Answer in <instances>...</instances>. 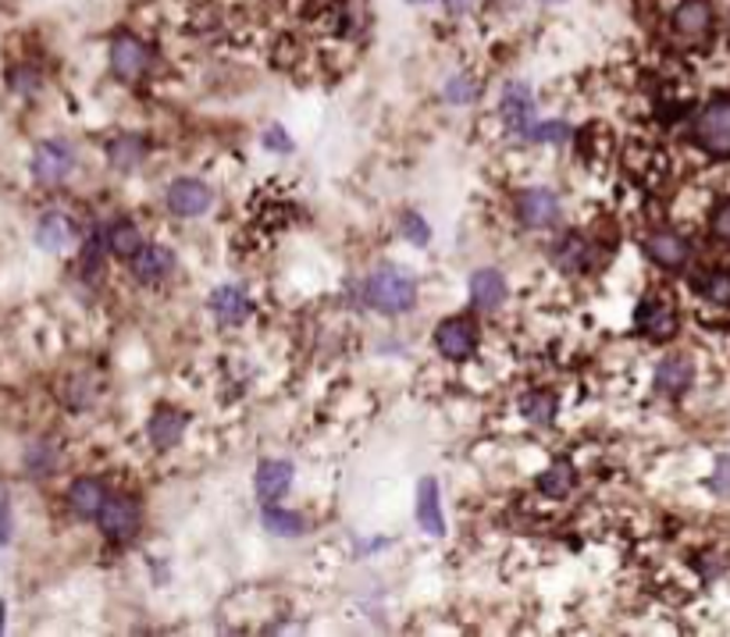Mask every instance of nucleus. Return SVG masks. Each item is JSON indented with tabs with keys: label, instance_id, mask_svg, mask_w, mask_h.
<instances>
[{
	"label": "nucleus",
	"instance_id": "4468645a",
	"mask_svg": "<svg viewBox=\"0 0 730 637\" xmlns=\"http://www.w3.org/2000/svg\"><path fill=\"white\" fill-rule=\"evenodd\" d=\"M417 523H421V531L431 535V538H442L446 535L442 502H438L435 478H425L421 484H417Z\"/></svg>",
	"mask_w": 730,
	"mask_h": 637
},
{
	"label": "nucleus",
	"instance_id": "dca6fc26",
	"mask_svg": "<svg viewBox=\"0 0 730 637\" xmlns=\"http://www.w3.org/2000/svg\"><path fill=\"white\" fill-rule=\"evenodd\" d=\"M470 300H474L478 311H496V306H503V300H506V278L491 267L474 271V275H470Z\"/></svg>",
	"mask_w": 730,
	"mask_h": 637
},
{
	"label": "nucleus",
	"instance_id": "c9c22d12",
	"mask_svg": "<svg viewBox=\"0 0 730 637\" xmlns=\"http://www.w3.org/2000/svg\"><path fill=\"white\" fill-rule=\"evenodd\" d=\"M410 4H428V0H410Z\"/></svg>",
	"mask_w": 730,
	"mask_h": 637
},
{
	"label": "nucleus",
	"instance_id": "1a4fd4ad",
	"mask_svg": "<svg viewBox=\"0 0 730 637\" xmlns=\"http://www.w3.org/2000/svg\"><path fill=\"white\" fill-rule=\"evenodd\" d=\"M645 253L652 264H660L663 271H681L691 261V243L678 232H655L645 239Z\"/></svg>",
	"mask_w": 730,
	"mask_h": 637
},
{
	"label": "nucleus",
	"instance_id": "bb28decb",
	"mask_svg": "<svg viewBox=\"0 0 730 637\" xmlns=\"http://www.w3.org/2000/svg\"><path fill=\"white\" fill-rule=\"evenodd\" d=\"M264 527L271 535H282V538H296L303 531V517L300 513H289L282 506H267L264 509Z\"/></svg>",
	"mask_w": 730,
	"mask_h": 637
},
{
	"label": "nucleus",
	"instance_id": "ddd939ff",
	"mask_svg": "<svg viewBox=\"0 0 730 637\" xmlns=\"http://www.w3.org/2000/svg\"><path fill=\"white\" fill-rule=\"evenodd\" d=\"M175 267V257L168 246H139L133 257V278L143 285H157L168 278V271Z\"/></svg>",
	"mask_w": 730,
	"mask_h": 637
},
{
	"label": "nucleus",
	"instance_id": "20e7f679",
	"mask_svg": "<svg viewBox=\"0 0 730 637\" xmlns=\"http://www.w3.org/2000/svg\"><path fill=\"white\" fill-rule=\"evenodd\" d=\"M97 523H100V531L111 541H129L136 535V527H139V506H136V499L111 496V491H107L100 509H97Z\"/></svg>",
	"mask_w": 730,
	"mask_h": 637
},
{
	"label": "nucleus",
	"instance_id": "b1692460",
	"mask_svg": "<svg viewBox=\"0 0 730 637\" xmlns=\"http://www.w3.org/2000/svg\"><path fill=\"white\" fill-rule=\"evenodd\" d=\"M559 253H556V264L563 267V271H581V267H588V261H592V246L581 239V235H567L559 246H556Z\"/></svg>",
	"mask_w": 730,
	"mask_h": 637
},
{
	"label": "nucleus",
	"instance_id": "f257e3e1",
	"mask_svg": "<svg viewBox=\"0 0 730 637\" xmlns=\"http://www.w3.org/2000/svg\"><path fill=\"white\" fill-rule=\"evenodd\" d=\"M368 300L381 314H407L413 306V300H417V285H413V278L407 275V271L381 267L368 282Z\"/></svg>",
	"mask_w": 730,
	"mask_h": 637
},
{
	"label": "nucleus",
	"instance_id": "c85d7f7f",
	"mask_svg": "<svg viewBox=\"0 0 730 637\" xmlns=\"http://www.w3.org/2000/svg\"><path fill=\"white\" fill-rule=\"evenodd\" d=\"M713 235L723 246H730V199H723L713 210Z\"/></svg>",
	"mask_w": 730,
	"mask_h": 637
},
{
	"label": "nucleus",
	"instance_id": "5701e85b",
	"mask_svg": "<svg viewBox=\"0 0 730 637\" xmlns=\"http://www.w3.org/2000/svg\"><path fill=\"white\" fill-rule=\"evenodd\" d=\"M107 246H111V253L115 257H136L139 253V246H143V235H139V228L136 225H129V222H118L111 232H107Z\"/></svg>",
	"mask_w": 730,
	"mask_h": 637
},
{
	"label": "nucleus",
	"instance_id": "f03ea898",
	"mask_svg": "<svg viewBox=\"0 0 730 637\" xmlns=\"http://www.w3.org/2000/svg\"><path fill=\"white\" fill-rule=\"evenodd\" d=\"M691 139L695 147L709 157H730V100H713L705 104L695 125H691Z\"/></svg>",
	"mask_w": 730,
	"mask_h": 637
},
{
	"label": "nucleus",
	"instance_id": "a878e982",
	"mask_svg": "<svg viewBox=\"0 0 730 637\" xmlns=\"http://www.w3.org/2000/svg\"><path fill=\"white\" fill-rule=\"evenodd\" d=\"M520 413H524V421H532V424H549L556 413V399L549 392H527L520 399Z\"/></svg>",
	"mask_w": 730,
	"mask_h": 637
},
{
	"label": "nucleus",
	"instance_id": "4be33fe9",
	"mask_svg": "<svg viewBox=\"0 0 730 637\" xmlns=\"http://www.w3.org/2000/svg\"><path fill=\"white\" fill-rule=\"evenodd\" d=\"M699 293L709 300V303H717V306H730V271L723 267H713V271H705V275L695 282Z\"/></svg>",
	"mask_w": 730,
	"mask_h": 637
},
{
	"label": "nucleus",
	"instance_id": "6ab92c4d",
	"mask_svg": "<svg viewBox=\"0 0 730 637\" xmlns=\"http://www.w3.org/2000/svg\"><path fill=\"white\" fill-rule=\"evenodd\" d=\"M211 314L222 324H243L250 317V300L235 285H222L211 296Z\"/></svg>",
	"mask_w": 730,
	"mask_h": 637
},
{
	"label": "nucleus",
	"instance_id": "7c9ffc66",
	"mask_svg": "<svg viewBox=\"0 0 730 637\" xmlns=\"http://www.w3.org/2000/svg\"><path fill=\"white\" fill-rule=\"evenodd\" d=\"M403 232H407V239H410V243H428V225L421 222V217H413V214H410L407 222H403Z\"/></svg>",
	"mask_w": 730,
	"mask_h": 637
},
{
	"label": "nucleus",
	"instance_id": "423d86ee",
	"mask_svg": "<svg viewBox=\"0 0 730 637\" xmlns=\"http://www.w3.org/2000/svg\"><path fill=\"white\" fill-rule=\"evenodd\" d=\"M678 311L666 300H642L634 311V327L652 342H666L678 335Z\"/></svg>",
	"mask_w": 730,
	"mask_h": 637
},
{
	"label": "nucleus",
	"instance_id": "393cba45",
	"mask_svg": "<svg viewBox=\"0 0 730 637\" xmlns=\"http://www.w3.org/2000/svg\"><path fill=\"white\" fill-rule=\"evenodd\" d=\"M538 488H542L549 499H563V496H567V491L574 488V467H571V463H563V460L553 463V467L542 474Z\"/></svg>",
	"mask_w": 730,
	"mask_h": 637
},
{
	"label": "nucleus",
	"instance_id": "39448f33",
	"mask_svg": "<svg viewBox=\"0 0 730 637\" xmlns=\"http://www.w3.org/2000/svg\"><path fill=\"white\" fill-rule=\"evenodd\" d=\"M71 168H76V157H71V147L61 139H47L32 154V175L43 186H58V182L71 175Z\"/></svg>",
	"mask_w": 730,
	"mask_h": 637
},
{
	"label": "nucleus",
	"instance_id": "9b49d317",
	"mask_svg": "<svg viewBox=\"0 0 730 637\" xmlns=\"http://www.w3.org/2000/svg\"><path fill=\"white\" fill-rule=\"evenodd\" d=\"M517 217L527 228H545L559 217V199L549 189H524L517 196Z\"/></svg>",
	"mask_w": 730,
	"mask_h": 637
},
{
	"label": "nucleus",
	"instance_id": "aec40b11",
	"mask_svg": "<svg viewBox=\"0 0 730 637\" xmlns=\"http://www.w3.org/2000/svg\"><path fill=\"white\" fill-rule=\"evenodd\" d=\"M71 239H76V228H71V222L65 214H47L40 222V228H36V243H40L43 249H50V253L68 249Z\"/></svg>",
	"mask_w": 730,
	"mask_h": 637
},
{
	"label": "nucleus",
	"instance_id": "6e6552de",
	"mask_svg": "<svg viewBox=\"0 0 730 637\" xmlns=\"http://www.w3.org/2000/svg\"><path fill=\"white\" fill-rule=\"evenodd\" d=\"M146 68H150V50H146V43H139L136 36H115V43H111L115 76L121 82H136L146 76Z\"/></svg>",
	"mask_w": 730,
	"mask_h": 637
},
{
	"label": "nucleus",
	"instance_id": "2f4dec72",
	"mask_svg": "<svg viewBox=\"0 0 730 637\" xmlns=\"http://www.w3.org/2000/svg\"><path fill=\"white\" fill-rule=\"evenodd\" d=\"M8 541H11V502L4 491H0V545H8Z\"/></svg>",
	"mask_w": 730,
	"mask_h": 637
},
{
	"label": "nucleus",
	"instance_id": "cd10ccee",
	"mask_svg": "<svg viewBox=\"0 0 730 637\" xmlns=\"http://www.w3.org/2000/svg\"><path fill=\"white\" fill-rule=\"evenodd\" d=\"M527 139H538V143H559V139H567L571 129L563 121H545V125H527Z\"/></svg>",
	"mask_w": 730,
	"mask_h": 637
},
{
	"label": "nucleus",
	"instance_id": "a211bd4d",
	"mask_svg": "<svg viewBox=\"0 0 730 637\" xmlns=\"http://www.w3.org/2000/svg\"><path fill=\"white\" fill-rule=\"evenodd\" d=\"M104 484L97 478H79L76 484L68 488V509L76 513L79 520H97V509L104 502Z\"/></svg>",
	"mask_w": 730,
	"mask_h": 637
},
{
	"label": "nucleus",
	"instance_id": "f3484780",
	"mask_svg": "<svg viewBox=\"0 0 730 637\" xmlns=\"http://www.w3.org/2000/svg\"><path fill=\"white\" fill-rule=\"evenodd\" d=\"M292 484V463L285 460H264L257 467V496L264 502H279Z\"/></svg>",
	"mask_w": 730,
	"mask_h": 637
},
{
	"label": "nucleus",
	"instance_id": "0eeeda50",
	"mask_svg": "<svg viewBox=\"0 0 730 637\" xmlns=\"http://www.w3.org/2000/svg\"><path fill=\"white\" fill-rule=\"evenodd\" d=\"M435 345L446 360H467L478 345V327L470 317H449L435 327Z\"/></svg>",
	"mask_w": 730,
	"mask_h": 637
},
{
	"label": "nucleus",
	"instance_id": "f8f14e48",
	"mask_svg": "<svg viewBox=\"0 0 730 637\" xmlns=\"http://www.w3.org/2000/svg\"><path fill=\"white\" fill-rule=\"evenodd\" d=\"M695 381V367H691L688 356H666L660 367H655V392L666 399H678L691 389Z\"/></svg>",
	"mask_w": 730,
	"mask_h": 637
},
{
	"label": "nucleus",
	"instance_id": "412c9836",
	"mask_svg": "<svg viewBox=\"0 0 730 637\" xmlns=\"http://www.w3.org/2000/svg\"><path fill=\"white\" fill-rule=\"evenodd\" d=\"M182 431H186V421H182V413L175 410H157L154 421H150V439L157 449H172L182 442Z\"/></svg>",
	"mask_w": 730,
	"mask_h": 637
},
{
	"label": "nucleus",
	"instance_id": "473e14b6",
	"mask_svg": "<svg viewBox=\"0 0 730 637\" xmlns=\"http://www.w3.org/2000/svg\"><path fill=\"white\" fill-rule=\"evenodd\" d=\"M713 491H720V496H730V457H723L717 463V481H713Z\"/></svg>",
	"mask_w": 730,
	"mask_h": 637
},
{
	"label": "nucleus",
	"instance_id": "9d476101",
	"mask_svg": "<svg viewBox=\"0 0 730 637\" xmlns=\"http://www.w3.org/2000/svg\"><path fill=\"white\" fill-rule=\"evenodd\" d=\"M211 199L214 193L196 178H175L172 189H168V207L182 217H199L211 210Z\"/></svg>",
	"mask_w": 730,
	"mask_h": 637
},
{
	"label": "nucleus",
	"instance_id": "f704fd0d",
	"mask_svg": "<svg viewBox=\"0 0 730 637\" xmlns=\"http://www.w3.org/2000/svg\"><path fill=\"white\" fill-rule=\"evenodd\" d=\"M542 4H563V0H542Z\"/></svg>",
	"mask_w": 730,
	"mask_h": 637
},
{
	"label": "nucleus",
	"instance_id": "2eb2a0df",
	"mask_svg": "<svg viewBox=\"0 0 730 637\" xmlns=\"http://www.w3.org/2000/svg\"><path fill=\"white\" fill-rule=\"evenodd\" d=\"M532 118H535L532 89L520 86V82L506 86V94H503V121H506L514 133H527V125H532Z\"/></svg>",
	"mask_w": 730,
	"mask_h": 637
},
{
	"label": "nucleus",
	"instance_id": "72a5a7b5",
	"mask_svg": "<svg viewBox=\"0 0 730 637\" xmlns=\"http://www.w3.org/2000/svg\"><path fill=\"white\" fill-rule=\"evenodd\" d=\"M470 4H474V0H446V11L449 14H467Z\"/></svg>",
	"mask_w": 730,
	"mask_h": 637
},
{
	"label": "nucleus",
	"instance_id": "c756f323",
	"mask_svg": "<svg viewBox=\"0 0 730 637\" xmlns=\"http://www.w3.org/2000/svg\"><path fill=\"white\" fill-rule=\"evenodd\" d=\"M111 154H115V160H118V168H133L136 157H139V147H136V139H121Z\"/></svg>",
	"mask_w": 730,
	"mask_h": 637
},
{
	"label": "nucleus",
	"instance_id": "7ed1b4c3",
	"mask_svg": "<svg viewBox=\"0 0 730 637\" xmlns=\"http://www.w3.org/2000/svg\"><path fill=\"white\" fill-rule=\"evenodd\" d=\"M670 26L684 47H705L713 40V29H717L713 4H709V0H681L678 11L670 18Z\"/></svg>",
	"mask_w": 730,
	"mask_h": 637
}]
</instances>
